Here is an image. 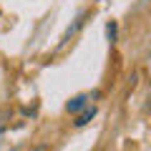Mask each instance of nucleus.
Returning a JSON list of instances; mask_svg holds the SVG:
<instances>
[{"label": "nucleus", "instance_id": "7ed1b4c3", "mask_svg": "<svg viewBox=\"0 0 151 151\" xmlns=\"http://www.w3.org/2000/svg\"><path fill=\"white\" fill-rule=\"evenodd\" d=\"M83 18H86V15H81V18H78V20H76V23H73V25H70V28H68V30H65V35H63V40H60V43H68L70 38H73V35H76V33L81 30V25H83Z\"/></svg>", "mask_w": 151, "mask_h": 151}, {"label": "nucleus", "instance_id": "f257e3e1", "mask_svg": "<svg viewBox=\"0 0 151 151\" xmlns=\"http://www.w3.org/2000/svg\"><path fill=\"white\" fill-rule=\"evenodd\" d=\"M88 98H91V96H86V93H78V96H73L68 103H65V111L73 113V116H78V113H81L83 108L88 106Z\"/></svg>", "mask_w": 151, "mask_h": 151}, {"label": "nucleus", "instance_id": "20e7f679", "mask_svg": "<svg viewBox=\"0 0 151 151\" xmlns=\"http://www.w3.org/2000/svg\"><path fill=\"white\" fill-rule=\"evenodd\" d=\"M106 35L111 43H116V20H108L106 23Z\"/></svg>", "mask_w": 151, "mask_h": 151}, {"label": "nucleus", "instance_id": "f03ea898", "mask_svg": "<svg viewBox=\"0 0 151 151\" xmlns=\"http://www.w3.org/2000/svg\"><path fill=\"white\" fill-rule=\"evenodd\" d=\"M93 119H96V106H86L78 116H76L73 126H76V129H83V126H86L88 121H93Z\"/></svg>", "mask_w": 151, "mask_h": 151}]
</instances>
